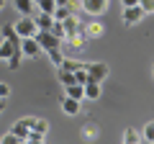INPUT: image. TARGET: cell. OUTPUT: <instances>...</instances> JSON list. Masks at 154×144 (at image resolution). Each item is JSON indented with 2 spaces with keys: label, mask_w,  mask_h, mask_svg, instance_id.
Listing matches in <instances>:
<instances>
[{
  "label": "cell",
  "mask_w": 154,
  "mask_h": 144,
  "mask_svg": "<svg viewBox=\"0 0 154 144\" xmlns=\"http://www.w3.org/2000/svg\"><path fill=\"white\" fill-rule=\"evenodd\" d=\"M0 59H5L8 67L11 70H18L21 67V39H3V44H0Z\"/></svg>",
  "instance_id": "6da1fadb"
},
{
  "label": "cell",
  "mask_w": 154,
  "mask_h": 144,
  "mask_svg": "<svg viewBox=\"0 0 154 144\" xmlns=\"http://www.w3.org/2000/svg\"><path fill=\"white\" fill-rule=\"evenodd\" d=\"M13 28H16V36L18 39H26V36H36V23H33V16H21L16 23H13Z\"/></svg>",
  "instance_id": "7a4b0ae2"
},
{
  "label": "cell",
  "mask_w": 154,
  "mask_h": 144,
  "mask_svg": "<svg viewBox=\"0 0 154 144\" xmlns=\"http://www.w3.org/2000/svg\"><path fill=\"white\" fill-rule=\"evenodd\" d=\"M110 75V67L105 62H88V83H103L105 77Z\"/></svg>",
  "instance_id": "3957f363"
},
{
  "label": "cell",
  "mask_w": 154,
  "mask_h": 144,
  "mask_svg": "<svg viewBox=\"0 0 154 144\" xmlns=\"http://www.w3.org/2000/svg\"><path fill=\"white\" fill-rule=\"evenodd\" d=\"M21 54L28 57V59H36V57H41L44 52H41V46H38V41L33 39V36H26V39H21Z\"/></svg>",
  "instance_id": "277c9868"
},
{
  "label": "cell",
  "mask_w": 154,
  "mask_h": 144,
  "mask_svg": "<svg viewBox=\"0 0 154 144\" xmlns=\"http://www.w3.org/2000/svg\"><path fill=\"white\" fill-rule=\"evenodd\" d=\"M33 39L38 41V46H41V52L57 49V46L62 44V41L57 39V36H54V33H51V31H36V36H33Z\"/></svg>",
  "instance_id": "5b68a950"
},
{
  "label": "cell",
  "mask_w": 154,
  "mask_h": 144,
  "mask_svg": "<svg viewBox=\"0 0 154 144\" xmlns=\"http://www.w3.org/2000/svg\"><path fill=\"white\" fill-rule=\"evenodd\" d=\"M80 8L90 16H103L108 11V0H80Z\"/></svg>",
  "instance_id": "8992f818"
},
{
  "label": "cell",
  "mask_w": 154,
  "mask_h": 144,
  "mask_svg": "<svg viewBox=\"0 0 154 144\" xmlns=\"http://www.w3.org/2000/svg\"><path fill=\"white\" fill-rule=\"evenodd\" d=\"M31 124H33V116H26V118H21V121H16L11 126V134H16L18 139H28V134H31Z\"/></svg>",
  "instance_id": "52a82bcc"
},
{
  "label": "cell",
  "mask_w": 154,
  "mask_h": 144,
  "mask_svg": "<svg viewBox=\"0 0 154 144\" xmlns=\"http://www.w3.org/2000/svg\"><path fill=\"white\" fill-rule=\"evenodd\" d=\"M146 13L141 11V5H131V8H123V26H136L141 23V18Z\"/></svg>",
  "instance_id": "ba28073f"
},
{
  "label": "cell",
  "mask_w": 154,
  "mask_h": 144,
  "mask_svg": "<svg viewBox=\"0 0 154 144\" xmlns=\"http://www.w3.org/2000/svg\"><path fill=\"white\" fill-rule=\"evenodd\" d=\"M82 33L88 36V39H100L105 33V26L103 23H98V21H90V23H85L82 26Z\"/></svg>",
  "instance_id": "9c48e42d"
},
{
  "label": "cell",
  "mask_w": 154,
  "mask_h": 144,
  "mask_svg": "<svg viewBox=\"0 0 154 144\" xmlns=\"http://www.w3.org/2000/svg\"><path fill=\"white\" fill-rule=\"evenodd\" d=\"M33 23H36V28H38V31H49V28H51V23H54V18H51L49 13L36 11V13H33Z\"/></svg>",
  "instance_id": "30bf717a"
},
{
  "label": "cell",
  "mask_w": 154,
  "mask_h": 144,
  "mask_svg": "<svg viewBox=\"0 0 154 144\" xmlns=\"http://www.w3.org/2000/svg\"><path fill=\"white\" fill-rule=\"evenodd\" d=\"M13 8H16L21 16H33V13H36V3H33V0H13Z\"/></svg>",
  "instance_id": "8fae6325"
},
{
  "label": "cell",
  "mask_w": 154,
  "mask_h": 144,
  "mask_svg": "<svg viewBox=\"0 0 154 144\" xmlns=\"http://www.w3.org/2000/svg\"><path fill=\"white\" fill-rule=\"evenodd\" d=\"M80 134H82L85 142H95V139L100 136V126H98L95 121H88V124L82 126V131H80Z\"/></svg>",
  "instance_id": "7c38bea8"
},
{
  "label": "cell",
  "mask_w": 154,
  "mask_h": 144,
  "mask_svg": "<svg viewBox=\"0 0 154 144\" xmlns=\"http://www.w3.org/2000/svg\"><path fill=\"white\" fill-rule=\"evenodd\" d=\"M62 26H64V33L69 36V33L75 31H82V23H80V18H77V13H72V16H67L64 21H62Z\"/></svg>",
  "instance_id": "4fadbf2b"
},
{
  "label": "cell",
  "mask_w": 154,
  "mask_h": 144,
  "mask_svg": "<svg viewBox=\"0 0 154 144\" xmlns=\"http://www.w3.org/2000/svg\"><path fill=\"white\" fill-rule=\"evenodd\" d=\"M59 105H62V111H64L67 116H77V113H80V100H75V98H67L64 95Z\"/></svg>",
  "instance_id": "5bb4252c"
},
{
  "label": "cell",
  "mask_w": 154,
  "mask_h": 144,
  "mask_svg": "<svg viewBox=\"0 0 154 144\" xmlns=\"http://www.w3.org/2000/svg\"><path fill=\"white\" fill-rule=\"evenodd\" d=\"M31 134H36V136H46V134H49V121H46V118H33Z\"/></svg>",
  "instance_id": "9a60e30c"
},
{
  "label": "cell",
  "mask_w": 154,
  "mask_h": 144,
  "mask_svg": "<svg viewBox=\"0 0 154 144\" xmlns=\"http://www.w3.org/2000/svg\"><path fill=\"white\" fill-rule=\"evenodd\" d=\"M64 41H67L69 46H75V49H82V46H85V41H88V36H85L82 31H75V33H69V36H67Z\"/></svg>",
  "instance_id": "2e32d148"
},
{
  "label": "cell",
  "mask_w": 154,
  "mask_h": 144,
  "mask_svg": "<svg viewBox=\"0 0 154 144\" xmlns=\"http://www.w3.org/2000/svg\"><path fill=\"white\" fill-rule=\"evenodd\" d=\"M64 95H67V98H75V100H82L85 98V88H82V85H77V83H72V85L64 88Z\"/></svg>",
  "instance_id": "e0dca14e"
},
{
  "label": "cell",
  "mask_w": 154,
  "mask_h": 144,
  "mask_svg": "<svg viewBox=\"0 0 154 144\" xmlns=\"http://www.w3.org/2000/svg\"><path fill=\"white\" fill-rule=\"evenodd\" d=\"M82 88H85V98H90V100L100 98V83H93V80H90V83H85Z\"/></svg>",
  "instance_id": "ac0fdd59"
},
{
  "label": "cell",
  "mask_w": 154,
  "mask_h": 144,
  "mask_svg": "<svg viewBox=\"0 0 154 144\" xmlns=\"http://www.w3.org/2000/svg\"><path fill=\"white\" fill-rule=\"evenodd\" d=\"M123 142H126V144H141V131H136L134 126H126V131H123Z\"/></svg>",
  "instance_id": "d6986e66"
},
{
  "label": "cell",
  "mask_w": 154,
  "mask_h": 144,
  "mask_svg": "<svg viewBox=\"0 0 154 144\" xmlns=\"http://www.w3.org/2000/svg\"><path fill=\"white\" fill-rule=\"evenodd\" d=\"M36 3V11H41V13H54V8H57V0H33Z\"/></svg>",
  "instance_id": "ffe728a7"
},
{
  "label": "cell",
  "mask_w": 154,
  "mask_h": 144,
  "mask_svg": "<svg viewBox=\"0 0 154 144\" xmlns=\"http://www.w3.org/2000/svg\"><path fill=\"white\" fill-rule=\"evenodd\" d=\"M46 57H49V62L54 67H62V62H64V54H62V46H57V49H49L46 52Z\"/></svg>",
  "instance_id": "44dd1931"
},
{
  "label": "cell",
  "mask_w": 154,
  "mask_h": 144,
  "mask_svg": "<svg viewBox=\"0 0 154 144\" xmlns=\"http://www.w3.org/2000/svg\"><path fill=\"white\" fill-rule=\"evenodd\" d=\"M88 62H82V59H67L64 57V62H62V70H67V72H75V70H80V67H85Z\"/></svg>",
  "instance_id": "7402d4cb"
},
{
  "label": "cell",
  "mask_w": 154,
  "mask_h": 144,
  "mask_svg": "<svg viewBox=\"0 0 154 144\" xmlns=\"http://www.w3.org/2000/svg\"><path fill=\"white\" fill-rule=\"evenodd\" d=\"M141 139H144V142H149V144H154V121H146V124H144Z\"/></svg>",
  "instance_id": "603a6c76"
},
{
  "label": "cell",
  "mask_w": 154,
  "mask_h": 144,
  "mask_svg": "<svg viewBox=\"0 0 154 144\" xmlns=\"http://www.w3.org/2000/svg\"><path fill=\"white\" fill-rule=\"evenodd\" d=\"M57 72H59V75H57V77H59V83L64 85V88H67V85H72V83H75V75H72V72L62 70V67H57Z\"/></svg>",
  "instance_id": "cb8c5ba5"
},
{
  "label": "cell",
  "mask_w": 154,
  "mask_h": 144,
  "mask_svg": "<svg viewBox=\"0 0 154 144\" xmlns=\"http://www.w3.org/2000/svg\"><path fill=\"white\" fill-rule=\"evenodd\" d=\"M49 31L54 33V36H57L59 41H64V39H67V33H64V26H62V21H54V23H51V28H49Z\"/></svg>",
  "instance_id": "d4e9b609"
},
{
  "label": "cell",
  "mask_w": 154,
  "mask_h": 144,
  "mask_svg": "<svg viewBox=\"0 0 154 144\" xmlns=\"http://www.w3.org/2000/svg\"><path fill=\"white\" fill-rule=\"evenodd\" d=\"M72 75H75V83H77V85H85V83H88V64L80 67V70H75Z\"/></svg>",
  "instance_id": "484cf974"
},
{
  "label": "cell",
  "mask_w": 154,
  "mask_h": 144,
  "mask_svg": "<svg viewBox=\"0 0 154 144\" xmlns=\"http://www.w3.org/2000/svg\"><path fill=\"white\" fill-rule=\"evenodd\" d=\"M0 33H3V39H18V36H16V28H13V23H5V26L0 28Z\"/></svg>",
  "instance_id": "4316f807"
},
{
  "label": "cell",
  "mask_w": 154,
  "mask_h": 144,
  "mask_svg": "<svg viewBox=\"0 0 154 144\" xmlns=\"http://www.w3.org/2000/svg\"><path fill=\"white\" fill-rule=\"evenodd\" d=\"M139 5H141V11L146 13V16L154 13V0H139Z\"/></svg>",
  "instance_id": "83f0119b"
},
{
  "label": "cell",
  "mask_w": 154,
  "mask_h": 144,
  "mask_svg": "<svg viewBox=\"0 0 154 144\" xmlns=\"http://www.w3.org/2000/svg\"><path fill=\"white\" fill-rule=\"evenodd\" d=\"M0 144H21V139H18V136H16V134H11V131H8V134H5V136L0 139Z\"/></svg>",
  "instance_id": "f1b7e54d"
},
{
  "label": "cell",
  "mask_w": 154,
  "mask_h": 144,
  "mask_svg": "<svg viewBox=\"0 0 154 144\" xmlns=\"http://www.w3.org/2000/svg\"><path fill=\"white\" fill-rule=\"evenodd\" d=\"M8 95H11V85L0 80V98H8Z\"/></svg>",
  "instance_id": "f546056e"
},
{
  "label": "cell",
  "mask_w": 154,
  "mask_h": 144,
  "mask_svg": "<svg viewBox=\"0 0 154 144\" xmlns=\"http://www.w3.org/2000/svg\"><path fill=\"white\" fill-rule=\"evenodd\" d=\"M123 8H131V5H139V0H121Z\"/></svg>",
  "instance_id": "4dcf8cb0"
},
{
  "label": "cell",
  "mask_w": 154,
  "mask_h": 144,
  "mask_svg": "<svg viewBox=\"0 0 154 144\" xmlns=\"http://www.w3.org/2000/svg\"><path fill=\"white\" fill-rule=\"evenodd\" d=\"M5 105H8V98H0V113L5 111Z\"/></svg>",
  "instance_id": "1f68e13d"
},
{
  "label": "cell",
  "mask_w": 154,
  "mask_h": 144,
  "mask_svg": "<svg viewBox=\"0 0 154 144\" xmlns=\"http://www.w3.org/2000/svg\"><path fill=\"white\" fill-rule=\"evenodd\" d=\"M3 8H5V0H0V11H3Z\"/></svg>",
  "instance_id": "d6a6232c"
},
{
  "label": "cell",
  "mask_w": 154,
  "mask_h": 144,
  "mask_svg": "<svg viewBox=\"0 0 154 144\" xmlns=\"http://www.w3.org/2000/svg\"><path fill=\"white\" fill-rule=\"evenodd\" d=\"M152 75H154V64H152Z\"/></svg>",
  "instance_id": "836d02e7"
},
{
  "label": "cell",
  "mask_w": 154,
  "mask_h": 144,
  "mask_svg": "<svg viewBox=\"0 0 154 144\" xmlns=\"http://www.w3.org/2000/svg\"><path fill=\"white\" fill-rule=\"evenodd\" d=\"M123 144H126V142H123Z\"/></svg>",
  "instance_id": "e575fe53"
},
{
  "label": "cell",
  "mask_w": 154,
  "mask_h": 144,
  "mask_svg": "<svg viewBox=\"0 0 154 144\" xmlns=\"http://www.w3.org/2000/svg\"><path fill=\"white\" fill-rule=\"evenodd\" d=\"M44 144H46V142H44Z\"/></svg>",
  "instance_id": "d590c367"
}]
</instances>
